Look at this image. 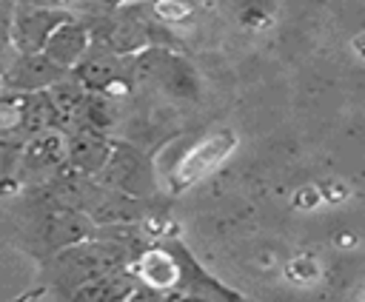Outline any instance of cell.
Instances as JSON below:
<instances>
[{"mask_svg":"<svg viewBox=\"0 0 365 302\" xmlns=\"http://www.w3.org/2000/svg\"><path fill=\"white\" fill-rule=\"evenodd\" d=\"M0 94H3V74H0Z\"/></svg>","mask_w":365,"mask_h":302,"instance_id":"cell-6","label":"cell"},{"mask_svg":"<svg viewBox=\"0 0 365 302\" xmlns=\"http://www.w3.org/2000/svg\"><path fill=\"white\" fill-rule=\"evenodd\" d=\"M60 26V14L46 9H20L11 20V46L17 54H40L51 31Z\"/></svg>","mask_w":365,"mask_h":302,"instance_id":"cell-1","label":"cell"},{"mask_svg":"<svg viewBox=\"0 0 365 302\" xmlns=\"http://www.w3.org/2000/svg\"><path fill=\"white\" fill-rule=\"evenodd\" d=\"M83 34L77 31V28H71V26H57L54 31H51V37L46 40V46H43V51L40 54H46L54 66H63V63H71L77 54H80V46H83V40H80Z\"/></svg>","mask_w":365,"mask_h":302,"instance_id":"cell-3","label":"cell"},{"mask_svg":"<svg viewBox=\"0 0 365 302\" xmlns=\"http://www.w3.org/2000/svg\"><path fill=\"white\" fill-rule=\"evenodd\" d=\"M228 145H231L228 137H217V140H208V142H202L200 148H194V151L180 162L177 182H180V185H188V182H194L197 177H202V174L228 151Z\"/></svg>","mask_w":365,"mask_h":302,"instance_id":"cell-2","label":"cell"},{"mask_svg":"<svg viewBox=\"0 0 365 302\" xmlns=\"http://www.w3.org/2000/svg\"><path fill=\"white\" fill-rule=\"evenodd\" d=\"M57 151H60V142L54 137H37L26 151H23V168H40L43 162H51L57 160Z\"/></svg>","mask_w":365,"mask_h":302,"instance_id":"cell-4","label":"cell"},{"mask_svg":"<svg viewBox=\"0 0 365 302\" xmlns=\"http://www.w3.org/2000/svg\"><path fill=\"white\" fill-rule=\"evenodd\" d=\"M11 20H14L11 0H0V37H11Z\"/></svg>","mask_w":365,"mask_h":302,"instance_id":"cell-5","label":"cell"}]
</instances>
